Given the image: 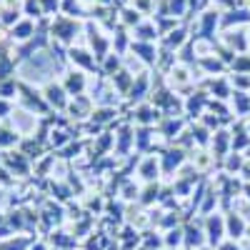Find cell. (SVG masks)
<instances>
[{"label":"cell","mask_w":250,"mask_h":250,"mask_svg":"<svg viewBox=\"0 0 250 250\" xmlns=\"http://www.w3.org/2000/svg\"><path fill=\"white\" fill-rule=\"evenodd\" d=\"M75 33H78L75 18H70V15H58V18H53V23H50V35H53L55 40L70 45L73 38H75Z\"/></svg>","instance_id":"obj_1"},{"label":"cell","mask_w":250,"mask_h":250,"mask_svg":"<svg viewBox=\"0 0 250 250\" xmlns=\"http://www.w3.org/2000/svg\"><path fill=\"white\" fill-rule=\"evenodd\" d=\"M38 33H35V20H30V18H23V20H18V23L8 30V38L13 40L15 45H20V43H28L30 38H35Z\"/></svg>","instance_id":"obj_2"},{"label":"cell","mask_w":250,"mask_h":250,"mask_svg":"<svg viewBox=\"0 0 250 250\" xmlns=\"http://www.w3.org/2000/svg\"><path fill=\"white\" fill-rule=\"evenodd\" d=\"M45 43H48V38H45L43 33H38L35 38H30V40H28V43H20V45H15V50H13L15 62H18V60H28L30 55H35V50L45 48Z\"/></svg>","instance_id":"obj_3"},{"label":"cell","mask_w":250,"mask_h":250,"mask_svg":"<svg viewBox=\"0 0 250 250\" xmlns=\"http://www.w3.org/2000/svg\"><path fill=\"white\" fill-rule=\"evenodd\" d=\"M65 95H68L65 88L58 85V83H48L45 90H43V98L48 103V108H58V110H62V108L68 105V98Z\"/></svg>","instance_id":"obj_4"},{"label":"cell","mask_w":250,"mask_h":250,"mask_svg":"<svg viewBox=\"0 0 250 250\" xmlns=\"http://www.w3.org/2000/svg\"><path fill=\"white\" fill-rule=\"evenodd\" d=\"M18 93L23 95L25 105H28L30 110H38V113H48V110H50V108H48V103H45V98L40 95V93H35L33 88L23 85V83H20V85H18Z\"/></svg>","instance_id":"obj_5"},{"label":"cell","mask_w":250,"mask_h":250,"mask_svg":"<svg viewBox=\"0 0 250 250\" xmlns=\"http://www.w3.org/2000/svg\"><path fill=\"white\" fill-rule=\"evenodd\" d=\"M62 88H65L68 95H75V98H78L83 90H85V75H83L80 70L68 73V75H65V83H62Z\"/></svg>","instance_id":"obj_6"},{"label":"cell","mask_w":250,"mask_h":250,"mask_svg":"<svg viewBox=\"0 0 250 250\" xmlns=\"http://www.w3.org/2000/svg\"><path fill=\"white\" fill-rule=\"evenodd\" d=\"M68 58H70V62H75V65H80V68H88V70L95 65L93 55L88 50H83V48H70L68 50Z\"/></svg>","instance_id":"obj_7"},{"label":"cell","mask_w":250,"mask_h":250,"mask_svg":"<svg viewBox=\"0 0 250 250\" xmlns=\"http://www.w3.org/2000/svg\"><path fill=\"white\" fill-rule=\"evenodd\" d=\"M88 38H90V48H93L95 55H103V53H105V48H108L105 38H103L98 30H93V25H88Z\"/></svg>","instance_id":"obj_8"},{"label":"cell","mask_w":250,"mask_h":250,"mask_svg":"<svg viewBox=\"0 0 250 250\" xmlns=\"http://www.w3.org/2000/svg\"><path fill=\"white\" fill-rule=\"evenodd\" d=\"M23 15L30 20H40L43 18V8H40L38 0H23Z\"/></svg>","instance_id":"obj_9"},{"label":"cell","mask_w":250,"mask_h":250,"mask_svg":"<svg viewBox=\"0 0 250 250\" xmlns=\"http://www.w3.org/2000/svg\"><path fill=\"white\" fill-rule=\"evenodd\" d=\"M18 85H20V83H18L15 78L3 80V83H0V98H3V100H10V98L18 93Z\"/></svg>","instance_id":"obj_10"},{"label":"cell","mask_w":250,"mask_h":250,"mask_svg":"<svg viewBox=\"0 0 250 250\" xmlns=\"http://www.w3.org/2000/svg\"><path fill=\"white\" fill-rule=\"evenodd\" d=\"M13 73H15V58L0 60V83H3V80H10Z\"/></svg>","instance_id":"obj_11"},{"label":"cell","mask_w":250,"mask_h":250,"mask_svg":"<svg viewBox=\"0 0 250 250\" xmlns=\"http://www.w3.org/2000/svg\"><path fill=\"white\" fill-rule=\"evenodd\" d=\"M8 165H10L13 170H18V173H28V160H25V155H23V153L10 155V158H8Z\"/></svg>","instance_id":"obj_12"},{"label":"cell","mask_w":250,"mask_h":250,"mask_svg":"<svg viewBox=\"0 0 250 250\" xmlns=\"http://www.w3.org/2000/svg\"><path fill=\"white\" fill-rule=\"evenodd\" d=\"M18 143V133L8 130V128H0V148H10V145Z\"/></svg>","instance_id":"obj_13"},{"label":"cell","mask_w":250,"mask_h":250,"mask_svg":"<svg viewBox=\"0 0 250 250\" xmlns=\"http://www.w3.org/2000/svg\"><path fill=\"white\" fill-rule=\"evenodd\" d=\"M40 8H43V15H55L62 8V0H38Z\"/></svg>","instance_id":"obj_14"},{"label":"cell","mask_w":250,"mask_h":250,"mask_svg":"<svg viewBox=\"0 0 250 250\" xmlns=\"http://www.w3.org/2000/svg\"><path fill=\"white\" fill-rule=\"evenodd\" d=\"M10 43L13 40H0V60H5V58H13V50H10Z\"/></svg>","instance_id":"obj_15"},{"label":"cell","mask_w":250,"mask_h":250,"mask_svg":"<svg viewBox=\"0 0 250 250\" xmlns=\"http://www.w3.org/2000/svg\"><path fill=\"white\" fill-rule=\"evenodd\" d=\"M10 110H13L10 100H3V98H0V118H8V115H10Z\"/></svg>","instance_id":"obj_16"},{"label":"cell","mask_w":250,"mask_h":250,"mask_svg":"<svg viewBox=\"0 0 250 250\" xmlns=\"http://www.w3.org/2000/svg\"><path fill=\"white\" fill-rule=\"evenodd\" d=\"M125 20H128V23H133V20H135V23H138V13H133V10H125Z\"/></svg>","instance_id":"obj_17"},{"label":"cell","mask_w":250,"mask_h":250,"mask_svg":"<svg viewBox=\"0 0 250 250\" xmlns=\"http://www.w3.org/2000/svg\"><path fill=\"white\" fill-rule=\"evenodd\" d=\"M30 250H45V245H40V243H38V245H33Z\"/></svg>","instance_id":"obj_18"}]
</instances>
